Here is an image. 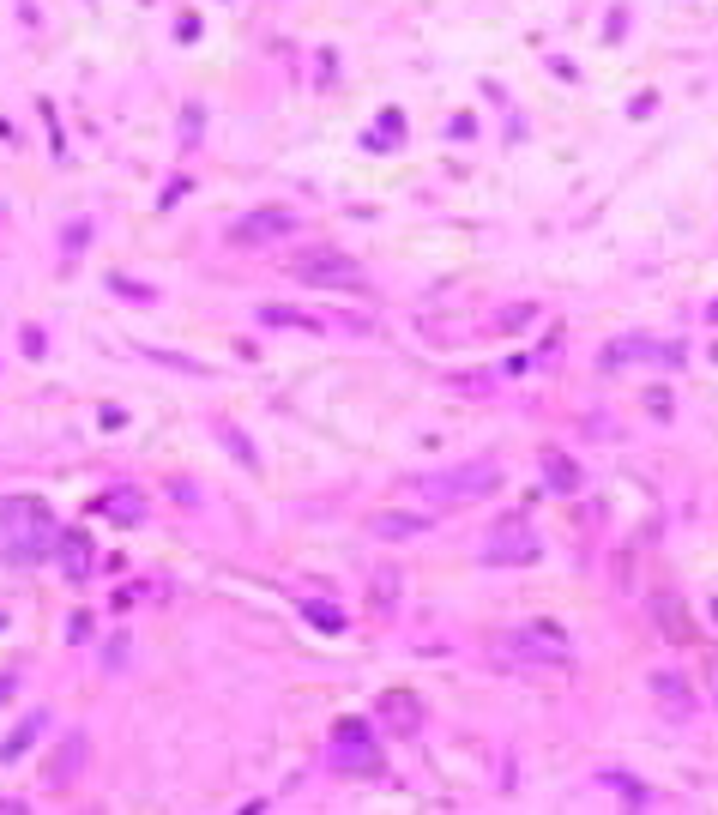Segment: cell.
Listing matches in <instances>:
<instances>
[{
  "mask_svg": "<svg viewBox=\"0 0 718 815\" xmlns=\"http://www.w3.org/2000/svg\"><path fill=\"white\" fill-rule=\"evenodd\" d=\"M332 743H344V749H375V731H369L363 719H338V725H332Z\"/></svg>",
  "mask_w": 718,
  "mask_h": 815,
  "instance_id": "17",
  "label": "cell"
},
{
  "mask_svg": "<svg viewBox=\"0 0 718 815\" xmlns=\"http://www.w3.org/2000/svg\"><path fill=\"white\" fill-rule=\"evenodd\" d=\"M369 532L375 538H417V532H429V514H375Z\"/></svg>",
  "mask_w": 718,
  "mask_h": 815,
  "instance_id": "13",
  "label": "cell"
},
{
  "mask_svg": "<svg viewBox=\"0 0 718 815\" xmlns=\"http://www.w3.org/2000/svg\"><path fill=\"white\" fill-rule=\"evenodd\" d=\"M212 435H218V447H224L242 471H260V465H266V459H260V447L248 441V429H242L236 417H218V423H212Z\"/></svg>",
  "mask_w": 718,
  "mask_h": 815,
  "instance_id": "8",
  "label": "cell"
},
{
  "mask_svg": "<svg viewBox=\"0 0 718 815\" xmlns=\"http://www.w3.org/2000/svg\"><path fill=\"white\" fill-rule=\"evenodd\" d=\"M260 320H266V326H320L314 314H296V308H278V302H266Z\"/></svg>",
  "mask_w": 718,
  "mask_h": 815,
  "instance_id": "19",
  "label": "cell"
},
{
  "mask_svg": "<svg viewBox=\"0 0 718 815\" xmlns=\"http://www.w3.org/2000/svg\"><path fill=\"white\" fill-rule=\"evenodd\" d=\"M0 544L13 562H37L55 544V526L43 514V502H0Z\"/></svg>",
  "mask_w": 718,
  "mask_h": 815,
  "instance_id": "2",
  "label": "cell"
},
{
  "mask_svg": "<svg viewBox=\"0 0 718 815\" xmlns=\"http://www.w3.org/2000/svg\"><path fill=\"white\" fill-rule=\"evenodd\" d=\"M429 502H489L495 489H501V465H489V459H477V465H453V471H435V477H423L417 483Z\"/></svg>",
  "mask_w": 718,
  "mask_h": 815,
  "instance_id": "3",
  "label": "cell"
},
{
  "mask_svg": "<svg viewBox=\"0 0 718 815\" xmlns=\"http://www.w3.org/2000/svg\"><path fill=\"white\" fill-rule=\"evenodd\" d=\"M646 689H652V701H658L664 713H694V689H688L676 671H652Z\"/></svg>",
  "mask_w": 718,
  "mask_h": 815,
  "instance_id": "9",
  "label": "cell"
},
{
  "mask_svg": "<svg viewBox=\"0 0 718 815\" xmlns=\"http://www.w3.org/2000/svg\"><path fill=\"white\" fill-rule=\"evenodd\" d=\"M399 598H405V574H399L393 562H381V568H375V580H369V604H375L381 616H393V610H399Z\"/></svg>",
  "mask_w": 718,
  "mask_h": 815,
  "instance_id": "11",
  "label": "cell"
},
{
  "mask_svg": "<svg viewBox=\"0 0 718 815\" xmlns=\"http://www.w3.org/2000/svg\"><path fill=\"white\" fill-rule=\"evenodd\" d=\"M706 320H718V296H712V308H706Z\"/></svg>",
  "mask_w": 718,
  "mask_h": 815,
  "instance_id": "23",
  "label": "cell"
},
{
  "mask_svg": "<svg viewBox=\"0 0 718 815\" xmlns=\"http://www.w3.org/2000/svg\"><path fill=\"white\" fill-rule=\"evenodd\" d=\"M79 755H85V737H67V743H61V761H49V773H43V779H49V785H61L67 773H79Z\"/></svg>",
  "mask_w": 718,
  "mask_h": 815,
  "instance_id": "16",
  "label": "cell"
},
{
  "mask_svg": "<svg viewBox=\"0 0 718 815\" xmlns=\"http://www.w3.org/2000/svg\"><path fill=\"white\" fill-rule=\"evenodd\" d=\"M544 556V544H537V532L513 514V520H501L495 532H489V550H483V562H495V568H525V562H537Z\"/></svg>",
  "mask_w": 718,
  "mask_h": 815,
  "instance_id": "6",
  "label": "cell"
},
{
  "mask_svg": "<svg viewBox=\"0 0 718 815\" xmlns=\"http://www.w3.org/2000/svg\"><path fill=\"white\" fill-rule=\"evenodd\" d=\"M103 665H109V671L127 665V640H109V646H103Z\"/></svg>",
  "mask_w": 718,
  "mask_h": 815,
  "instance_id": "22",
  "label": "cell"
},
{
  "mask_svg": "<svg viewBox=\"0 0 718 815\" xmlns=\"http://www.w3.org/2000/svg\"><path fill=\"white\" fill-rule=\"evenodd\" d=\"M393 139H399V109H387V115H381V133H375V145H393Z\"/></svg>",
  "mask_w": 718,
  "mask_h": 815,
  "instance_id": "21",
  "label": "cell"
},
{
  "mask_svg": "<svg viewBox=\"0 0 718 815\" xmlns=\"http://www.w3.org/2000/svg\"><path fill=\"white\" fill-rule=\"evenodd\" d=\"M682 345H670V339H646V333H628V339H616V345H604L598 351V369H622V363H658V369H682Z\"/></svg>",
  "mask_w": 718,
  "mask_h": 815,
  "instance_id": "5",
  "label": "cell"
},
{
  "mask_svg": "<svg viewBox=\"0 0 718 815\" xmlns=\"http://www.w3.org/2000/svg\"><path fill=\"white\" fill-rule=\"evenodd\" d=\"M97 514H109L115 526H139V520H145V502H139V489H115V496L97 502Z\"/></svg>",
  "mask_w": 718,
  "mask_h": 815,
  "instance_id": "12",
  "label": "cell"
},
{
  "mask_svg": "<svg viewBox=\"0 0 718 815\" xmlns=\"http://www.w3.org/2000/svg\"><path fill=\"white\" fill-rule=\"evenodd\" d=\"M489 652L501 665H531V671H550V665H568V634L556 622H525V628H501L489 634Z\"/></svg>",
  "mask_w": 718,
  "mask_h": 815,
  "instance_id": "1",
  "label": "cell"
},
{
  "mask_svg": "<svg viewBox=\"0 0 718 815\" xmlns=\"http://www.w3.org/2000/svg\"><path fill=\"white\" fill-rule=\"evenodd\" d=\"M43 725H49L43 713H25V725H13V737H7V743H0V761H7V767H13V761H19V755H25V749L37 743V731H43Z\"/></svg>",
  "mask_w": 718,
  "mask_h": 815,
  "instance_id": "14",
  "label": "cell"
},
{
  "mask_svg": "<svg viewBox=\"0 0 718 815\" xmlns=\"http://www.w3.org/2000/svg\"><path fill=\"white\" fill-rule=\"evenodd\" d=\"M544 483L556 489V496H574V489H580V465L562 459V453H550V459H544Z\"/></svg>",
  "mask_w": 718,
  "mask_h": 815,
  "instance_id": "15",
  "label": "cell"
},
{
  "mask_svg": "<svg viewBox=\"0 0 718 815\" xmlns=\"http://www.w3.org/2000/svg\"><path fill=\"white\" fill-rule=\"evenodd\" d=\"M302 610H308V622H320V628H332V634L344 628V610H338V604H326V598H308Z\"/></svg>",
  "mask_w": 718,
  "mask_h": 815,
  "instance_id": "20",
  "label": "cell"
},
{
  "mask_svg": "<svg viewBox=\"0 0 718 815\" xmlns=\"http://www.w3.org/2000/svg\"><path fill=\"white\" fill-rule=\"evenodd\" d=\"M296 224H290V212L284 206H266V212H248L236 230H230V242H242V248H260V242H284Z\"/></svg>",
  "mask_w": 718,
  "mask_h": 815,
  "instance_id": "7",
  "label": "cell"
},
{
  "mask_svg": "<svg viewBox=\"0 0 718 815\" xmlns=\"http://www.w3.org/2000/svg\"><path fill=\"white\" fill-rule=\"evenodd\" d=\"M381 725H387V731H399V737H411V731L423 725V701H417V695H399V689H393V695H381Z\"/></svg>",
  "mask_w": 718,
  "mask_h": 815,
  "instance_id": "10",
  "label": "cell"
},
{
  "mask_svg": "<svg viewBox=\"0 0 718 815\" xmlns=\"http://www.w3.org/2000/svg\"><path fill=\"white\" fill-rule=\"evenodd\" d=\"M61 556H67V574H85V568H91V538H85V532H67V538H61Z\"/></svg>",
  "mask_w": 718,
  "mask_h": 815,
  "instance_id": "18",
  "label": "cell"
},
{
  "mask_svg": "<svg viewBox=\"0 0 718 815\" xmlns=\"http://www.w3.org/2000/svg\"><path fill=\"white\" fill-rule=\"evenodd\" d=\"M296 284H314V290H363V266L350 254H332V248H314L290 266Z\"/></svg>",
  "mask_w": 718,
  "mask_h": 815,
  "instance_id": "4",
  "label": "cell"
}]
</instances>
